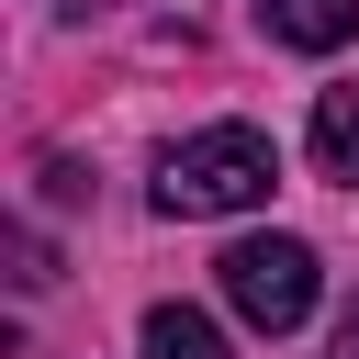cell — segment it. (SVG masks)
<instances>
[{
    "label": "cell",
    "instance_id": "6da1fadb",
    "mask_svg": "<svg viewBox=\"0 0 359 359\" xmlns=\"http://www.w3.org/2000/svg\"><path fill=\"white\" fill-rule=\"evenodd\" d=\"M269 180H280V157H269V135H258V123H202V135H180V146L157 157V213L213 224V213L269 202Z\"/></svg>",
    "mask_w": 359,
    "mask_h": 359
},
{
    "label": "cell",
    "instance_id": "7a4b0ae2",
    "mask_svg": "<svg viewBox=\"0 0 359 359\" xmlns=\"http://www.w3.org/2000/svg\"><path fill=\"white\" fill-rule=\"evenodd\" d=\"M213 269H224V303H236L258 337H292V325L314 314V247H303V236H236Z\"/></svg>",
    "mask_w": 359,
    "mask_h": 359
},
{
    "label": "cell",
    "instance_id": "3957f363",
    "mask_svg": "<svg viewBox=\"0 0 359 359\" xmlns=\"http://www.w3.org/2000/svg\"><path fill=\"white\" fill-rule=\"evenodd\" d=\"M258 22H269V45H303V56H337V45L359 34V0H258Z\"/></svg>",
    "mask_w": 359,
    "mask_h": 359
},
{
    "label": "cell",
    "instance_id": "277c9868",
    "mask_svg": "<svg viewBox=\"0 0 359 359\" xmlns=\"http://www.w3.org/2000/svg\"><path fill=\"white\" fill-rule=\"evenodd\" d=\"M314 168L325 180H359V79L314 90Z\"/></svg>",
    "mask_w": 359,
    "mask_h": 359
},
{
    "label": "cell",
    "instance_id": "5b68a950",
    "mask_svg": "<svg viewBox=\"0 0 359 359\" xmlns=\"http://www.w3.org/2000/svg\"><path fill=\"white\" fill-rule=\"evenodd\" d=\"M146 359H224V337H213V314L157 303V314H146Z\"/></svg>",
    "mask_w": 359,
    "mask_h": 359
},
{
    "label": "cell",
    "instance_id": "8992f818",
    "mask_svg": "<svg viewBox=\"0 0 359 359\" xmlns=\"http://www.w3.org/2000/svg\"><path fill=\"white\" fill-rule=\"evenodd\" d=\"M337 348H348V359H359V303H348V337H337Z\"/></svg>",
    "mask_w": 359,
    "mask_h": 359
}]
</instances>
